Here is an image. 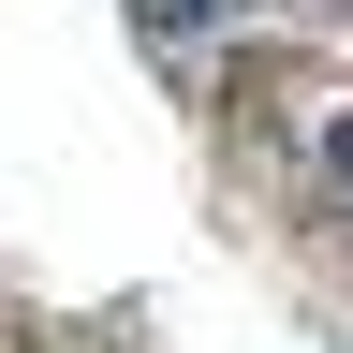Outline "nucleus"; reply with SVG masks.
<instances>
[{"instance_id": "1", "label": "nucleus", "mask_w": 353, "mask_h": 353, "mask_svg": "<svg viewBox=\"0 0 353 353\" xmlns=\"http://www.w3.org/2000/svg\"><path fill=\"white\" fill-rule=\"evenodd\" d=\"M132 15H148V44H192V30H206V0H132Z\"/></svg>"}, {"instance_id": "2", "label": "nucleus", "mask_w": 353, "mask_h": 353, "mask_svg": "<svg viewBox=\"0 0 353 353\" xmlns=\"http://www.w3.org/2000/svg\"><path fill=\"white\" fill-rule=\"evenodd\" d=\"M339 176H353V118H339Z\"/></svg>"}]
</instances>
